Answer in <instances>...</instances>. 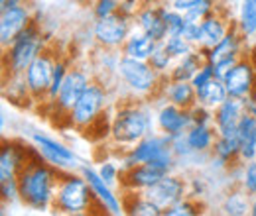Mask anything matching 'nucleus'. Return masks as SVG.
Masks as SVG:
<instances>
[{
	"instance_id": "a878e982",
	"label": "nucleus",
	"mask_w": 256,
	"mask_h": 216,
	"mask_svg": "<svg viewBox=\"0 0 256 216\" xmlns=\"http://www.w3.org/2000/svg\"><path fill=\"white\" fill-rule=\"evenodd\" d=\"M201 26H203V33H205V39H203V45H201L203 49H209V47L217 45L226 35V31L230 30V26L224 22V18H221V14L217 10H213L201 22Z\"/></svg>"
},
{
	"instance_id": "b1692460",
	"label": "nucleus",
	"mask_w": 256,
	"mask_h": 216,
	"mask_svg": "<svg viewBox=\"0 0 256 216\" xmlns=\"http://www.w3.org/2000/svg\"><path fill=\"white\" fill-rule=\"evenodd\" d=\"M164 96L168 102L182 106V108H192L197 104V91L192 81H172L168 79V85L164 89Z\"/></svg>"
},
{
	"instance_id": "423d86ee",
	"label": "nucleus",
	"mask_w": 256,
	"mask_h": 216,
	"mask_svg": "<svg viewBox=\"0 0 256 216\" xmlns=\"http://www.w3.org/2000/svg\"><path fill=\"white\" fill-rule=\"evenodd\" d=\"M108 100V93L106 87L100 83H91L87 87V91L83 96L77 100V104L73 106V110L69 112V122L77 130H87L100 118L104 106Z\"/></svg>"
},
{
	"instance_id": "4468645a",
	"label": "nucleus",
	"mask_w": 256,
	"mask_h": 216,
	"mask_svg": "<svg viewBox=\"0 0 256 216\" xmlns=\"http://www.w3.org/2000/svg\"><path fill=\"white\" fill-rule=\"evenodd\" d=\"M79 173L89 181V185H91V189H93V195H95L96 203L100 205V209H102L104 213L114 215V216L124 213V205H122V201L114 195L112 187L108 185V183L98 175V171H95V169L89 167V165H81V167H79Z\"/></svg>"
},
{
	"instance_id": "72a5a7b5",
	"label": "nucleus",
	"mask_w": 256,
	"mask_h": 216,
	"mask_svg": "<svg viewBox=\"0 0 256 216\" xmlns=\"http://www.w3.org/2000/svg\"><path fill=\"white\" fill-rule=\"evenodd\" d=\"M162 12H164V20H166V28H168V35H182L184 28H186V18L182 12L174 10L170 4H162Z\"/></svg>"
},
{
	"instance_id": "603ef678",
	"label": "nucleus",
	"mask_w": 256,
	"mask_h": 216,
	"mask_svg": "<svg viewBox=\"0 0 256 216\" xmlns=\"http://www.w3.org/2000/svg\"><path fill=\"white\" fill-rule=\"evenodd\" d=\"M250 215L256 216V195L252 197V203H250Z\"/></svg>"
},
{
	"instance_id": "2eb2a0df",
	"label": "nucleus",
	"mask_w": 256,
	"mask_h": 216,
	"mask_svg": "<svg viewBox=\"0 0 256 216\" xmlns=\"http://www.w3.org/2000/svg\"><path fill=\"white\" fill-rule=\"evenodd\" d=\"M32 22V14H30V8L26 4L0 10V43H2V49H6L18 37V33H22Z\"/></svg>"
},
{
	"instance_id": "ea45409f",
	"label": "nucleus",
	"mask_w": 256,
	"mask_h": 216,
	"mask_svg": "<svg viewBox=\"0 0 256 216\" xmlns=\"http://www.w3.org/2000/svg\"><path fill=\"white\" fill-rule=\"evenodd\" d=\"M240 189H244V193L248 197L256 195V159L248 161L242 165V175H240Z\"/></svg>"
},
{
	"instance_id": "f03ea898",
	"label": "nucleus",
	"mask_w": 256,
	"mask_h": 216,
	"mask_svg": "<svg viewBox=\"0 0 256 216\" xmlns=\"http://www.w3.org/2000/svg\"><path fill=\"white\" fill-rule=\"evenodd\" d=\"M110 138L114 144L132 148L142 138L152 134L150 114L138 104H122L110 118Z\"/></svg>"
},
{
	"instance_id": "de8ad7c7",
	"label": "nucleus",
	"mask_w": 256,
	"mask_h": 216,
	"mask_svg": "<svg viewBox=\"0 0 256 216\" xmlns=\"http://www.w3.org/2000/svg\"><path fill=\"white\" fill-rule=\"evenodd\" d=\"M256 159V140H246V142H240V150H238V161L242 163H248Z\"/></svg>"
},
{
	"instance_id": "37998d69",
	"label": "nucleus",
	"mask_w": 256,
	"mask_h": 216,
	"mask_svg": "<svg viewBox=\"0 0 256 216\" xmlns=\"http://www.w3.org/2000/svg\"><path fill=\"white\" fill-rule=\"evenodd\" d=\"M190 43H193L195 47H201L203 45V39H205V33H203V26L201 22H186V28L182 33Z\"/></svg>"
},
{
	"instance_id": "5fc2aeb1",
	"label": "nucleus",
	"mask_w": 256,
	"mask_h": 216,
	"mask_svg": "<svg viewBox=\"0 0 256 216\" xmlns=\"http://www.w3.org/2000/svg\"><path fill=\"white\" fill-rule=\"evenodd\" d=\"M250 112L256 116V93H254V100H252V108H250Z\"/></svg>"
},
{
	"instance_id": "2f4dec72",
	"label": "nucleus",
	"mask_w": 256,
	"mask_h": 216,
	"mask_svg": "<svg viewBox=\"0 0 256 216\" xmlns=\"http://www.w3.org/2000/svg\"><path fill=\"white\" fill-rule=\"evenodd\" d=\"M248 195L244 193V189L240 191H232L226 195L223 203V211L224 215H230V216H244L250 213V203H248Z\"/></svg>"
},
{
	"instance_id": "aec40b11",
	"label": "nucleus",
	"mask_w": 256,
	"mask_h": 216,
	"mask_svg": "<svg viewBox=\"0 0 256 216\" xmlns=\"http://www.w3.org/2000/svg\"><path fill=\"white\" fill-rule=\"evenodd\" d=\"M26 163H28L26 150L18 144L6 142L0 150V183L18 179V175Z\"/></svg>"
},
{
	"instance_id": "6e6552de",
	"label": "nucleus",
	"mask_w": 256,
	"mask_h": 216,
	"mask_svg": "<svg viewBox=\"0 0 256 216\" xmlns=\"http://www.w3.org/2000/svg\"><path fill=\"white\" fill-rule=\"evenodd\" d=\"M32 142L36 152L42 155L50 165H54L56 169L60 171H75L79 169V157L73 154V150H69L65 144L46 136V134H40V132H34L32 134Z\"/></svg>"
},
{
	"instance_id": "bb28decb",
	"label": "nucleus",
	"mask_w": 256,
	"mask_h": 216,
	"mask_svg": "<svg viewBox=\"0 0 256 216\" xmlns=\"http://www.w3.org/2000/svg\"><path fill=\"white\" fill-rule=\"evenodd\" d=\"M228 98V91H226V85H224L223 79L219 77H213L207 85H203L201 89H197V102L209 106V108H217L221 102H224Z\"/></svg>"
},
{
	"instance_id": "a18cd8bd",
	"label": "nucleus",
	"mask_w": 256,
	"mask_h": 216,
	"mask_svg": "<svg viewBox=\"0 0 256 216\" xmlns=\"http://www.w3.org/2000/svg\"><path fill=\"white\" fill-rule=\"evenodd\" d=\"M0 195H2V205L20 201V189H18V179L12 181H4L0 183Z\"/></svg>"
},
{
	"instance_id": "49530a36",
	"label": "nucleus",
	"mask_w": 256,
	"mask_h": 216,
	"mask_svg": "<svg viewBox=\"0 0 256 216\" xmlns=\"http://www.w3.org/2000/svg\"><path fill=\"white\" fill-rule=\"evenodd\" d=\"M242 55H232V57H226V59H221L219 63H215L213 65V69H215V77H219V79H224L230 71H232V67L238 63Z\"/></svg>"
},
{
	"instance_id": "3c124183",
	"label": "nucleus",
	"mask_w": 256,
	"mask_h": 216,
	"mask_svg": "<svg viewBox=\"0 0 256 216\" xmlns=\"http://www.w3.org/2000/svg\"><path fill=\"white\" fill-rule=\"evenodd\" d=\"M24 0H0V10H6V8H14V6H22Z\"/></svg>"
},
{
	"instance_id": "864d4df0",
	"label": "nucleus",
	"mask_w": 256,
	"mask_h": 216,
	"mask_svg": "<svg viewBox=\"0 0 256 216\" xmlns=\"http://www.w3.org/2000/svg\"><path fill=\"white\" fill-rule=\"evenodd\" d=\"M140 4H158V0H138Z\"/></svg>"
},
{
	"instance_id": "a19ab883",
	"label": "nucleus",
	"mask_w": 256,
	"mask_h": 216,
	"mask_svg": "<svg viewBox=\"0 0 256 216\" xmlns=\"http://www.w3.org/2000/svg\"><path fill=\"white\" fill-rule=\"evenodd\" d=\"M190 110H192L193 124L215 126V110H213V108H209V106H205V104L197 102V104H193Z\"/></svg>"
},
{
	"instance_id": "0eeeda50",
	"label": "nucleus",
	"mask_w": 256,
	"mask_h": 216,
	"mask_svg": "<svg viewBox=\"0 0 256 216\" xmlns=\"http://www.w3.org/2000/svg\"><path fill=\"white\" fill-rule=\"evenodd\" d=\"M130 31H132V18L122 12H114L110 16L96 18L93 26V37L100 47L120 49L128 39Z\"/></svg>"
},
{
	"instance_id": "8fccbe9b",
	"label": "nucleus",
	"mask_w": 256,
	"mask_h": 216,
	"mask_svg": "<svg viewBox=\"0 0 256 216\" xmlns=\"http://www.w3.org/2000/svg\"><path fill=\"white\" fill-rule=\"evenodd\" d=\"M197 2H199V0H172V2H170V6H172L174 10H178V12L186 14L193 4H197Z\"/></svg>"
},
{
	"instance_id": "f257e3e1",
	"label": "nucleus",
	"mask_w": 256,
	"mask_h": 216,
	"mask_svg": "<svg viewBox=\"0 0 256 216\" xmlns=\"http://www.w3.org/2000/svg\"><path fill=\"white\" fill-rule=\"evenodd\" d=\"M60 175L62 171L50 165L42 155L40 159H30L18 175L20 201L32 211H48L54 207Z\"/></svg>"
},
{
	"instance_id": "6ab92c4d",
	"label": "nucleus",
	"mask_w": 256,
	"mask_h": 216,
	"mask_svg": "<svg viewBox=\"0 0 256 216\" xmlns=\"http://www.w3.org/2000/svg\"><path fill=\"white\" fill-rule=\"evenodd\" d=\"M164 175H168V173H164L162 169L150 165V163H138L132 169L122 171L120 185L128 191H146L152 185H156Z\"/></svg>"
},
{
	"instance_id": "f8f14e48",
	"label": "nucleus",
	"mask_w": 256,
	"mask_h": 216,
	"mask_svg": "<svg viewBox=\"0 0 256 216\" xmlns=\"http://www.w3.org/2000/svg\"><path fill=\"white\" fill-rule=\"evenodd\" d=\"M228 96L232 98H248L256 93V63L252 59L240 57L232 71L223 79Z\"/></svg>"
},
{
	"instance_id": "7c9ffc66",
	"label": "nucleus",
	"mask_w": 256,
	"mask_h": 216,
	"mask_svg": "<svg viewBox=\"0 0 256 216\" xmlns=\"http://www.w3.org/2000/svg\"><path fill=\"white\" fill-rule=\"evenodd\" d=\"M124 211L132 216H160V215H164V211H162L154 201H150V199L144 195V191H142V193L136 191V197L132 199L130 205H124Z\"/></svg>"
},
{
	"instance_id": "412c9836",
	"label": "nucleus",
	"mask_w": 256,
	"mask_h": 216,
	"mask_svg": "<svg viewBox=\"0 0 256 216\" xmlns=\"http://www.w3.org/2000/svg\"><path fill=\"white\" fill-rule=\"evenodd\" d=\"M160 41H156L150 33L142 31L140 28L130 31L128 39L124 41V45L120 47V53L126 55V57H134V59H142V61H148L152 57V53L156 51Z\"/></svg>"
},
{
	"instance_id": "39448f33",
	"label": "nucleus",
	"mask_w": 256,
	"mask_h": 216,
	"mask_svg": "<svg viewBox=\"0 0 256 216\" xmlns=\"http://www.w3.org/2000/svg\"><path fill=\"white\" fill-rule=\"evenodd\" d=\"M116 77L132 94L144 96V94L154 93L160 87V81L164 75H160L150 65V61L126 57V55L120 53V59L116 65Z\"/></svg>"
},
{
	"instance_id": "79ce46f5",
	"label": "nucleus",
	"mask_w": 256,
	"mask_h": 216,
	"mask_svg": "<svg viewBox=\"0 0 256 216\" xmlns=\"http://www.w3.org/2000/svg\"><path fill=\"white\" fill-rule=\"evenodd\" d=\"M96 171L110 187L118 185V177H122V169H118V165L112 161H102Z\"/></svg>"
},
{
	"instance_id": "c756f323",
	"label": "nucleus",
	"mask_w": 256,
	"mask_h": 216,
	"mask_svg": "<svg viewBox=\"0 0 256 216\" xmlns=\"http://www.w3.org/2000/svg\"><path fill=\"white\" fill-rule=\"evenodd\" d=\"M238 31L242 37H254L256 35V2L254 0H242L240 12H238Z\"/></svg>"
},
{
	"instance_id": "f3484780",
	"label": "nucleus",
	"mask_w": 256,
	"mask_h": 216,
	"mask_svg": "<svg viewBox=\"0 0 256 216\" xmlns=\"http://www.w3.org/2000/svg\"><path fill=\"white\" fill-rule=\"evenodd\" d=\"M170 138L172 136H168V134H148L146 138H142L138 144H134L132 148H128L126 155L134 161V165H138V163H150V161H154L158 155L170 146Z\"/></svg>"
},
{
	"instance_id": "09e8293b",
	"label": "nucleus",
	"mask_w": 256,
	"mask_h": 216,
	"mask_svg": "<svg viewBox=\"0 0 256 216\" xmlns=\"http://www.w3.org/2000/svg\"><path fill=\"white\" fill-rule=\"evenodd\" d=\"M140 6H142V4H140L138 0H122L118 12H122V14H126V16H130V18H134L136 12L140 10Z\"/></svg>"
},
{
	"instance_id": "473e14b6",
	"label": "nucleus",
	"mask_w": 256,
	"mask_h": 216,
	"mask_svg": "<svg viewBox=\"0 0 256 216\" xmlns=\"http://www.w3.org/2000/svg\"><path fill=\"white\" fill-rule=\"evenodd\" d=\"M162 43H164V47L170 51V55H172L174 59H182V57H186L190 51L195 49V45L190 43L184 35H168Z\"/></svg>"
},
{
	"instance_id": "4be33fe9",
	"label": "nucleus",
	"mask_w": 256,
	"mask_h": 216,
	"mask_svg": "<svg viewBox=\"0 0 256 216\" xmlns=\"http://www.w3.org/2000/svg\"><path fill=\"white\" fill-rule=\"evenodd\" d=\"M203 63H207L205 49L203 47H195L186 57L178 59V63L174 65V69L170 71L168 79H172V81H192L193 75L201 69Z\"/></svg>"
},
{
	"instance_id": "6e6d98bb",
	"label": "nucleus",
	"mask_w": 256,
	"mask_h": 216,
	"mask_svg": "<svg viewBox=\"0 0 256 216\" xmlns=\"http://www.w3.org/2000/svg\"><path fill=\"white\" fill-rule=\"evenodd\" d=\"M254 2H256V0H254Z\"/></svg>"
},
{
	"instance_id": "9d476101",
	"label": "nucleus",
	"mask_w": 256,
	"mask_h": 216,
	"mask_svg": "<svg viewBox=\"0 0 256 216\" xmlns=\"http://www.w3.org/2000/svg\"><path fill=\"white\" fill-rule=\"evenodd\" d=\"M91 75L83 69H69L67 77H65L64 85L60 89V93L56 96V100L52 102L56 106V110L65 112L69 116V112L73 110V106L77 104V100L83 96V93L87 91V87L91 85Z\"/></svg>"
},
{
	"instance_id": "c03bdc74",
	"label": "nucleus",
	"mask_w": 256,
	"mask_h": 216,
	"mask_svg": "<svg viewBox=\"0 0 256 216\" xmlns=\"http://www.w3.org/2000/svg\"><path fill=\"white\" fill-rule=\"evenodd\" d=\"M120 2L122 0H95L93 2L95 18H104V16H110V14L118 12L120 10Z\"/></svg>"
},
{
	"instance_id": "9b49d317",
	"label": "nucleus",
	"mask_w": 256,
	"mask_h": 216,
	"mask_svg": "<svg viewBox=\"0 0 256 216\" xmlns=\"http://www.w3.org/2000/svg\"><path fill=\"white\" fill-rule=\"evenodd\" d=\"M144 195H146L150 201H154L162 211H166V209H170L172 205H176V203H180L182 199H186V197L190 195V191H188L186 179H182L180 175L168 173V175L162 177L156 185L146 189Z\"/></svg>"
},
{
	"instance_id": "58836bf2",
	"label": "nucleus",
	"mask_w": 256,
	"mask_h": 216,
	"mask_svg": "<svg viewBox=\"0 0 256 216\" xmlns=\"http://www.w3.org/2000/svg\"><path fill=\"white\" fill-rule=\"evenodd\" d=\"M197 215H201V207L197 203H193L192 199H188V197L164 211V216H197Z\"/></svg>"
},
{
	"instance_id": "e433bc0d",
	"label": "nucleus",
	"mask_w": 256,
	"mask_h": 216,
	"mask_svg": "<svg viewBox=\"0 0 256 216\" xmlns=\"http://www.w3.org/2000/svg\"><path fill=\"white\" fill-rule=\"evenodd\" d=\"M67 73H69L67 63L62 61V59H58V61H56V69H54V77H52V85H50V91H48V102H54V100H56V96H58L62 85H64Z\"/></svg>"
},
{
	"instance_id": "20e7f679",
	"label": "nucleus",
	"mask_w": 256,
	"mask_h": 216,
	"mask_svg": "<svg viewBox=\"0 0 256 216\" xmlns=\"http://www.w3.org/2000/svg\"><path fill=\"white\" fill-rule=\"evenodd\" d=\"M46 49V39L36 24H30L4 49V75H24L32 61Z\"/></svg>"
},
{
	"instance_id": "7ed1b4c3",
	"label": "nucleus",
	"mask_w": 256,
	"mask_h": 216,
	"mask_svg": "<svg viewBox=\"0 0 256 216\" xmlns=\"http://www.w3.org/2000/svg\"><path fill=\"white\" fill-rule=\"evenodd\" d=\"M93 201H96L93 189L81 173L62 171L52 209L64 215H85Z\"/></svg>"
},
{
	"instance_id": "dca6fc26",
	"label": "nucleus",
	"mask_w": 256,
	"mask_h": 216,
	"mask_svg": "<svg viewBox=\"0 0 256 216\" xmlns=\"http://www.w3.org/2000/svg\"><path fill=\"white\" fill-rule=\"evenodd\" d=\"M156 124L160 128V132L168 134V136H176V134L188 132L193 126L192 110L176 106V104L166 100V104H162L160 110L156 112Z\"/></svg>"
},
{
	"instance_id": "c85d7f7f",
	"label": "nucleus",
	"mask_w": 256,
	"mask_h": 216,
	"mask_svg": "<svg viewBox=\"0 0 256 216\" xmlns=\"http://www.w3.org/2000/svg\"><path fill=\"white\" fill-rule=\"evenodd\" d=\"M4 96L14 104H24V100H30L32 94L28 89V83L24 75H4Z\"/></svg>"
},
{
	"instance_id": "a211bd4d",
	"label": "nucleus",
	"mask_w": 256,
	"mask_h": 216,
	"mask_svg": "<svg viewBox=\"0 0 256 216\" xmlns=\"http://www.w3.org/2000/svg\"><path fill=\"white\" fill-rule=\"evenodd\" d=\"M134 20H136V28L150 33L156 41H164L168 37V28H166L160 2L158 4H142L140 10L136 12Z\"/></svg>"
},
{
	"instance_id": "5701e85b",
	"label": "nucleus",
	"mask_w": 256,
	"mask_h": 216,
	"mask_svg": "<svg viewBox=\"0 0 256 216\" xmlns=\"http://www.w3.org/2000/svg\"><path fill=\"white\" fill-rule=\"evenodd\" d=\"M240 41H242V33L238 31V28H230V30L226 31V35H224L217 45L205 49L207 61L215 65V63H219L221 59H226V57L242 55V53H240Z\"/></svg>"
},
{
	"instance_id": "f704fd0d",
	"label": "nucleus",
	"mask_w": 256,
	"mask_h": 216,
	"mask_svg": "<svg viewBox=\"0 0 256 216\" xmlns=\"http://www.w3.org/2000/svg\"><path fill=\"white\" fill-rule=\"evenodd\" d=\"M150 61V65L160 73V75H164V77H168L170 75V71L174 69V57L170 55V51L164 47V43H158V47H156V51L152 53V57L148 59Z\"/></svg>"
},
{
	"instance_id": "393cba45",
	"label": "nucleus",
	"mask_w": 256,
	"mask_h": 216,
	"mask_svg": "<svg viewBox=\"0 0 256 216\" xmlns=\"http://www.w3.org/2000/svg\"><path fill=\"white\" fill-rule=\"evenodd\" d=\"M188 140L195 154H211L215 140H217V130L215 126H203V124H193L188 130Z\"/></svg>"
},
{
	"instance_id": "ddd939ff",
	"label": "nucleus",
	"mask_w": 256,
	"mask_h": 216,
	"mask_svg": "<svg viewBox=\"0 0 256 216\" xmlns=\"http://www.w3.org/2000/svg\"><path fill=\"white\" fill-rule=\"evenodd\" d=\"M244 98H232L228 96L215 108V130L217 136L223 138H236L238 140V120L246 112Z\"/></svg>"
},
{
	"instance_id": "1a4fd4ad",
	"label": "nucleus",
	"mask_w": 256,
	"mask_h": 216,
	"mask_svg": "<svg viewBox=\"0 0 256 216\" xmlns=\"http://www.w3.org/2000/svg\"><path fill=\"white\" fill-rule=\"evenodd\" d=\"M56 61H58V57L54 53H50L48 49H44L32 61V65L26 69L24 79L28 83L32 98H36V100H40V98L48 100V91H50V85H52Z\"/></svg>"
},
{
	"instance_id": "c9c22d12",
	"label": "nucleus",
	"mask_w": 256,
	"mask_h": 216,
	"mask_svg": "<svg viewBox=\"0 0 256 216\" xmlns=\"http://www.w3.org/2000/svg\"><path fill=\"white\" fill-rule=\"evenodd\" d=\"M170 146L174 150V154L178 159H188V157H197L201 154H195L190 146V140H188V132H182V134H176L170 138Z\"/></svg>"
},
{
	"instance_id": "4c0bfd02",
	"label": "nucleus",
	"mask_w": 256,
	"mask_h": 216,
	"mask_svg": "<svg viewBox=\"0 0 256 216\" xmlns=\"http://www.w3.org/2000/svg\"><path fill=\"white\" fill-rule=\"evenodd\" d=\"M215 10V0H199L184 14L186 22H203Z\"/></svg>"
},
{
	"instance_id": "cd10ccee",
	"label": "nucleus",
	"mask_w": 256,
	"mask_h": 216,
	"mask_svg": "<svg viewBox=\"0 0 256 216\" xmlns=\"http://www.w3.org/2000/svg\"><path fill=\"white\" fill-rule=\"evenodd\" d=\"M238 150H240V142L236 138L217 136L211 155H213V161L223 163V165H230V163L238 161Z\"/></svg>"
}]
</instances>
